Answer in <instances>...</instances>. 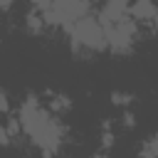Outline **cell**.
<instances>
[{
	"mask_svg": "<svg viewBox=\"0 0 158 158\" xmlns=\"http://www.w3.org/2000/svg\"><path fill=\"white\" fill-rule=\"evenodd\" d=\"M20 128L30 136V141L35 146H40L47 156L57 153L62 141H64V128L54 121V116L40 106V101L35 96H27L25 104L20 106Z\"/></svg>",
	"mask_w": 158,
	"mask_h": 158,
	"instance_id": "obj_1",
	"label": "cell"
},
{
	"mask_svg": "<svg viewBox=\"0 0 158 158\" xmlns=\"http://www.w3.org/2000/svg\"><path fill=\"white\" fill-rule=\"evenodd\" d=\"M69 37L74 40L77 47L81 49H89V52H101L106 49V37H104V27L99 25L96 17L91 15H84L79 20H74L69 27H67Z\"/></svg>",
	"mask_w": 158,
	"mask_h": 158,
	"instance_id": "obj_2",
	"label": "cell"
},
{
	"mask_svg": "<svg viewBox=\"0 0 158 158\" xmlns=\"http://www.w3.org/2000/svg\"><path fill=\"white\" fill-rule=\"evenodd\" d=\"M91 2L89 0H52V5L42 12L44 25H54V27H69L74 20L89 15Z\"/></svg>",
	"mask_w": 158,
	"mask_h": 158,
	"instance_id": "obj_3",
	"label": "cell"
},
{
	"mask_svg": "<svg viewBox=\"0 0 158 158\" xmlns=\"http://www.w3.org/2000/svg\"><path fill=\"white\" fill-rule=\"evenodd\" d=\"M136 32H138V22H133L131 17L118 20L114 25L104 27V37H106V47L114 54H126L133 49L136 44Z\"/></svg>",
	"mask_w": 158,
	"mask_h": 158,
	"instance_id": "obj_4",
	"label": "cell"
},
{
	"mask_svg": "<svg viewBox=\"0 0 158 158\" xmlns=\"http://www.w3.org/2000/svg\"><path fill=\"white\" fill-rule=\"evenodd\" d=\"M128 0H106L104 2V7H101V12H99V25L101 27H106V25H114V22H118V20H126L128 17Z\"/></svg>",
	"mask_w": 158,
	"mask_h": 158,
	"instance_id": "obj_5",
	"label": "cell"
},
{
	"mask_svg": "<svg viewBox=\"0 0 158 158\" xmlns=\"http://www.w3.org/2000/svg\"><path fill=\"white\" fill-rule=\"evenodd\" d=\"M128 17L133 22H153L156 20V5L153 0H136L128 5Z\"/></svg>",
	"mask_w": 158,
	"mask_h": 158,
	"instance_id": "obj_6",
	"label": "cell"
},
{
	"mask_svg": "<svg viewBox=\"0 0 158 158\" xmlns=\"http://www.w3.org/2000/svg\"><path fill=\"white\" fill-rule=\"evenodd\" d=\"M27 27H30V32H40V30L44 27L42 12H30V15H27Z\"/></svg>",
	"mask_w": 158,
	"mask_h": 158,
	"instance_id": "obj_7",
	"label": "cell"
},
{
	"mask_svg": "<svg viewBox=\"0 0 158 158\" xmlns=\"http://www.w3.org/2000/svg\"><path fill=\"white\" fill-rule=\"evenodd\" d=\"M111 101H114L116 106H128V104L133 101V96H131V94H123V91H114V94H111Z\"/></svg>",
	"mask_w": 158,
	"mask_h": 158,
	"instance_id": "obj_8",
	"label": "cell"
},
{
	"mask_svg": "<svg viewBox=\"0 0 158 158\" xmlns=\"http://www.w3.org/2000/svg\"><path fill=\"white\" fill-rule=\"evenodd\" d=\"M141 158H156V138H148V143L141 148Z\"/></svg>",
	"mask_w": 158,
	"mask_h": 158,
	"instance_id": "obj_9",
	"label": "cell"
},
{
	"mask_svg": "<svg viewBox=\"0 0 158 158\" xmlns=\"http://www.w3.org/2000/svg\"><path fill=\"white\" fill-rule=\"evenodd\" d=\"M5 128H7V133H10V138H15V136L20 133V121H17V118H10Z\"/></svg>",
	"mask_w": 158,
	"mask_h": 158,
	"instance_id": "obj_10",
	"label": "cell"
},
{
	"mask_svg": "<svg viewBox=\"0 0 158 158\" xmlns=\"http://www.w3.org/2000/svg\"><path fill=\"white\" fill-rule=\"evenodd\" d=\"M101 146H104V148H111V146H114V136H111V131H104V136H101Z\"/></svg>",
	"mask_w": 158,
	"mask_h": 158,
	"instance_id": "obj_11",
	"label": "cell"
},
{
	"mask_svg": "<svg viewBox=\"0 0 158 158\" xmlns=\"http://www.w3.org/2000/svg\"><path fill=\"white\" fill-rule=\"evenodd\" d=\"M30 2H32V5H35V7L40 10V12H44V10H47V7L52 5V0H30Z\"/></svg>",
	"mask_w": 158,
	"mask_h": 158,
	"instance_id": "obj_12",
	"label": "cell"
},
{
	"mask_svg": "<svg viewBox=\"0 0 158 158\" xmlns=\"http://www.w3.org/2000/svg\"><path fill=\"white\" fill-rule=\"evenodd\" d=\"M0 143H2V146H7V143H10V133H7V128H5V126H0Z\"/></svg>",
	"mask_w": 158,
	"mask_h": 158,
	"instance_id": "obj_13",
	"label": "cell"
},
{
	"mask_svg": "<svg viewBox=\"0 0 158 158\" xmlns=\"http://www.w3.org/2000/svg\"><path fill=\"white\" fill-rule=\"evenodd\" d=\"M7 109H10V101H7V96H5V94H0V111H2V114H7Z\"/></svg>",
	"mask_w": 158,
	"mask_h": 158,
	"instance_id": "obj_14",
	"label": "cell"
},
{
	"mask_svg": "<svg viewBox=\"0 0 158 158\" xmlns=\"http://www.w3.org/2000/svg\"><path fill=\"white\" fill-rule=\"evenodd\" d=\"M15 5V0H0V10H10Z\"/></svg>",
	"mask_w": 158,
	"mask_h": 158,
	"instance_id": "obj_15",
	"label": "cell"
},
{
	"mask_svg": "<svg viewBox=\"0 0 158 158\" xmlns=\"http://www.w3.org/2000/svg\"><path fill=\"white\" fill-rule=\"evenodd\" d=\"M123 126H133V116L131 114H123Z\"/></svg>",
	"mask_w": 158,
	"mask_h": 158,
	"instance_id": "obj_16",
	"label": "cell"
},
{
	"mask_svg": "<svg viewBox=\"0 0 158 158\" xmlns=\"http://www.w3.org/2000/svg\"><path fill=\"white\" fill-rule=\"evenodd\" d=\"M91 158H101V156H99V153H96V156H91Z\"/></svg>",
	"mask_w": 158,
	"mask_h": 158,
	"instance_id": "obj_17",
	"label": "cell"
}]
</instances>
